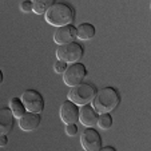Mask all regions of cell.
<instances>
[{"label":"cell","instance_id":"1","mask_svg":"<svg viewBox=\"0 0 151 151\" xmlns=\"http://www.w3.org/2000/svg\"><path fill=\"white\" fill-rule=\"evenodd\" d=\"M44 19L50 26L62 27L67 24H72L75 19V9L72 6L64 1H55L46 12Z\"/></svg>","mask_w":151,"mask_h":151},{"label":"cell","instance_id":"2","mask_svg":"<svg viewBox=\"0 0 151 151\" xmlns=\"http://www.w3.org/2000/svg\"><path fill=\"white\" fill-rule=\"evenodd\" d=\"M92 107L96 110L98 114L103 112H111L120 103V95L114 87H102L96 90L94 99L91 100Z\"/></svg>","mask_w":151,"mask_h":151},{"label":"cell","instance_id":"3","mask_svg":"<svg viewBox=\"0 0 151 151\" xmlns=\"http://www.w3.org/2000/svg\"><path fill=\"white\" fill-rule=\"evenodd\" d=\"M95 92H96V87L91 83L87 82H82L76 86H72L68 91V98L71 102H74L78 106H83V104H88L91 103V100L94 99Z\"/></svg>","mask_w":151,"mask_h":151},{"label":"cell","instance_id":"4","mask_svg":"<svg viewBox=\"0 0 151 151\" xmlns=\"http://www.w3.org/2000/svg\"><path fill=\"white\" fill-rule=\"evenodd\" d=\"M83 54H84V50H83V47L76 42L59 44L56 48V58L59 60H63V62L68 63V64L79 62L83 58Z\"/></svg>","mask_w":151,"mask_h":151},{"label":"cell","instance_id":"5","mask_svg":"<svg viewBox=\"0 0 151 151\" xmlns=\"http://www.w3.org/2000/svg\"><path fill=\"white\" fill-rule=\"evenodd\" d=\"M86 76H87V68L83 63H71L67 66L66 71L63 72V82L66 83V86L72 87L82 83Z\"/></svg>","mask_w":151,"mask_h":151},{"label":"cell","instance_id":"6","mask_svg":"<svg viewBox=\"0 0 151 151\" xmlns=\"http://www.w3.org/2000/svg\"><path fill=\"white\" fill-rule=\"evenodd\" d=\"M20 99H22V102H23L27 111L40 114V112L44 110V104H46V103H44V98H43V95L40 94L39 91H36V90H31V88L26 90V91L22 94Z\"/></svg>","mask_w":151,"mask_h":151},{"label":"cell","instance_id":"7","mask_svg":"<svg viewBox=\"0 0 151 151\" xmlns=\"http://www.w3.org/2000/svg\"><path fill=\"white\" fill-rule=\"evenodd\" d=\"M102 142V137L94 127H86L80 135V145L86 151H99Z\"/></svg>","mask_w":151,"mask_h":151},{"label":"cell","instance_id":"8","mask_svg":"<svg viewBox=\"0 0 151 151\" xmlns=\"http://www.w3.org/2000/svg\"><path fill=\"white\" fill-rule=\"evenodd\" d=\"M59 116L62 119V122L66 123V124H68V123H76L79 120V106L75 104L70 99L64 100L60 104Z\"/></svg>","mask_w":151,"mask_h":151},{"label":"cell","instance_id":"9","mask_svg":"<svg viewBox=\"0 0 151 151\" xmlns=\"http://www.w3.org/2000/svg\"><path fill=\"white\" fill-rule=\"evenodd\" d=\"M76 40V27L72 24L58 27L54 34V42L56 44H66Z\"/></svg>","mask_w":151,"mask_h":151},{"label":"cell","instance_id":"10","mask_svg":"<svg viewBox=\"0 0 151 151\" xmlns=\"http://www.w3.org/2000/svg\"><path fill=\"white\" fill-rule=\"evenodd\" d=\"M98 112L92 107V104H83L79 109V122L84 127H95L98 120Z\"/></svg>","mask_w":151,"mask_h":151},{"label":"cell","instance_id":"11","mask_svg":"<svg viewBox=\"0 0 151 151\" xmlns=\"http://www.w3.org/2000/svg\"><path fill=\"white\" fill-rule=\"evenodd\" d=\"M17 120H19V127L23 131H35L40 126L42 118H40V114H37V112L26 111Z\"/></svg>","mask_w":151,"mask_h":151},{"label":"cell","instance_id":"12","mask_svg":"<svg viewBox=\"0 0 151 151\" xmlns=\"http://www.w3.org/2000/svg\"><path fill=\"white\" fill-rule=\"evenodd\" d=\"M15 119L14 114L11 112L9 107H4L0 109V135L3 134H9L14 130L15 126Z\"/></svg>","mask_w":151,"mask_h":151},{"label":"cell","instance_id":"13","mask_svg":"<svg viewBox=\"0 0 151 151\" xmlns=\"http://www.w3.org/2000/svg\"><path fill=\"white\" fill-rule=\"evenodd\" d=\"M95 34H96V29L91 23H82L76 27V37L80 40H91Z\"/></svg>","mask_w":151,"mask_h":151},{"label":"cell","instance_id":"14","mask_svg":"<svg viewBox=\"0 0 151 151\" xmlns=\"http://www.w3.org/2000/svg\"><path fill=\"white\" fill-rule=\"evenodd\" d=\"M8 107H9L11 112L14 114V116L16 118V119H19V118L27 111L26 107H24V104H23V102H22V99H20V98H11V99H9V104H8Z\"/></svg>","mask_w":151,"mask_h":151},{"label":"cell","instance_id":"15","mask_svg":"<svg viewBox=\"0 0 151 151\" xmlns=\"http://www.w3.org/2000/svg\"><path fill=\"white\" fill-rule=\"evenodd\" d=\"M56 0H31L32 11L36 15H44V12L55 3Z\"/></svg>","mask_w":151,"mask_h":151},{"label":"cell","instance_id":"16","mask_svg":"<svg viewBox=\"0 0 151 151\" xmlns=\"http://www.w3.org/2000/svg\"><path fill=\"white\" fill-rule=\"evenodd\" d=\"M96 124L100 130H109L112 126V116L110 115V112H103L98 115Z\"/></svg>","mask_w":151,"mask_h":151},{"label":"cell","instance_id":"17","mask_svg":"<svg viewBox=\"0 0 151 151\" xmlns=\"http://www.w3.org/2000/svg\"><path fill=\"white\" fill-rule=\"evenodd\" d=\"M67 66H68V63L58 59L56 62H55V64H54V70H55V72H56V74H63V72L66 71Z\"/></svg>","mask_w":151,"mask_h":151},{"label":"cell","instance_id":"18","mask_svg":"<svg viewBox=\"0 0 151 151\" xmlns=\"http://www.w3.org/2000/svg\"><path fill=\"white\" fill-rule=\"evenodd\" d=\"M64 131H66V134L68 137H75L78 134V131H79V128H78L76 123H68V124H66Z\"/></svg>","mask_w":151,"mask_h":151},{"label":"cell","instance_id":"19","mask_svg":"<svg viewBox=\"0 0 151 151\" xmlns=\"http://www.w3.org/2000/svg\"><path fill=\"white\" fill-rule=\"evenodd\" d=\"M20 9L23 12H32V3L31 0H23L20 3Z\"/></svg>","mask_w":151,"mask_h":151},{"label":"cell","instance_id":"20","mask_svg":"<svg viewBox=\"0 0 151 151\" xmlns=\"http://www.w3.org/2000/svg\"><path fill=\"white\" fill-rule=\"evenodd\" d=\"M8 145V137L6 134L0 135V147H4V146Z\"/></svg>","mask_w":151,"mask_h":151},{"label":"cell","instance_id":"21","mask_svg":"<svg viewBox=\"0 0 151 151\" xmlns=\"http://www.w3.org/2000/svg\"><path fill=\"white\" fill-rule=\"evenodd\" d=\"M99 151H115V147H112V146H104V147H100Z\"/></svg>","mask_w":151,"mask_h":151},{"label":"cell","instance_id":"22","mask_svg":"<svg viewBox=\"0 0 151 151\" xmlns=\"http://www.w3.org/2000/svg\"><path fill=\"white\" fill-rule=\"evenodd\" d=\"M3 80H4V75H3V71L0 70V84H3Z\"/></svg>","mask_w":151,"mask_h":151}]
</instances>
